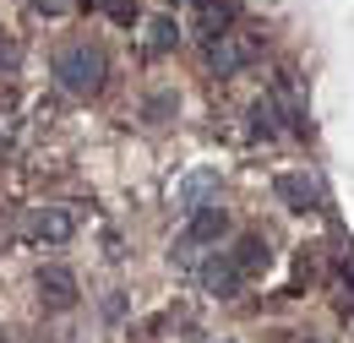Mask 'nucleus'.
<instances>
[{
  "label": "nucleus",
  "instance_id": "obj_1",
  "mask_svg": "<svg viewBox=\"0 0 354 343\" xmlns=\"http://www.w3.org/2000/svg\"><path fill=\"white\" fill-rule=\"evenodd\" d=\"M104 77H109V60H104V49L88 39H71L55 49V82H60V93H71V98H93L98 87H104Z\"/></svg>",
  "mask_w": 354,
  "mask_h": 343
},
{
  "label": "nucleus",
  "instance_id": "obj_9",
  "mask_svg": "<svg viewBox=\"0 0 354 343\" xmlns=\"http://www.w3.org/2000/svg\"><path fill=\"white\" fill-rule=\"evenodd\" d=\"M213 191H218V174H213V169H196V174H185V180H180L175 202L185 207V213H196V207H207V202H213Z\"/></svg>",
  "mask_w": 354,
  "mask_h": 343
},
{
  "label": "nucleus",
  "instance_id": "obj_8",
  "mask_svg": "<svg viewBox=\"0 0 354 343\" xmlns=\"http://www.w3.org/2000/svg\"><path fill=\"white\" fill-rule=\"evenodd\" d=\"M229 261H234V272H240V278L251 284V278H262L267 267H272V251H267V240H262V234H245V240H240V245L229 251Z\"/></svg>",
  "mask_w": 354,
  "mask_h": 343
},
{
  "label": "nucleus",
  "instance_id": "obj_11",
  "mask_svg": "<svg viewBox=\"0 0 354 343\" xmlns=\"http://www.w3.org/2000/svg\"><path fill=\"white\" fill-rule=\"evenodd\" d=\"M175 44H180V22L175 17H153V22H147V49H153V55H169Z\"/></svg>",
  "mask_w": 354,
  "mask_h": 343
},
{
  "label": "nucleus",
  "instance_id": "obj_15",
  "mask_svg": "<svg viewBox=\"0 0 354 343\" xmlns=\"http://www.w3.org/2000/svg\"><path fill=\"white\" fill-rule=\"evenodd\" d=\"M11 71H17V44L0 39V77H11Z\"/></svg>",
  "mask_w": 354,
  "mask_h": 343
},
{
  "label": "nucleus",
  "instance_id": "obj_12",
  "mask_svg": "<svg viewBox=\"0 0 354 343\" xmlns=\"http://www.w3.org/2000/svg\"><path fill=\"white\" fill-rule=\"evenodd\" d=\"M175 109H180V98L169 93V87H158V93H153V98L142 104V120H153V126H164V120H169Z\"/></svg>",
  "mask_w": 354,
  "mask_h": 343
},
{
  "label": "nucleus",
  "instance_id": "obj_13",
  "mask_svg": "<svg viewBox=\"0 0 354 343\" xmlns=\"http://www.w3.org/2000/svg\"><path fill=\"white\" fill-rule=\"evenodd\" d=\"M251 136H278V109H272V98H257L251 104Z\"/></svg>",
  "mask_w": 354,
  "mask_h": 343
},
{
  "label": "nucleus",
  "instance_id": "obj_7",
  "mask_svg": "<svg viewBox=\"0 0 354 343\" xmlns=\"http://www.w3.org/2000/svg\"><path fill=\"white\" fill-rule=\"evenodd\" d=\"M196 278H202V289H207V295H218V300L240 295V284H245V278L234 272L229 251H223V257H213V261H202V267H196Z\"/></svg>",
  "mask_w": 354,
  "mask_h": 343
},
{
  "label": "nucleus",
  "instance_id": "obj_3",
  "mask_svg": "<svg viewBox=\"0 0 354 343\" xmlns=\"http://www.w3.org/2000/svg\"><path fill=\"white\" fill-rule=\"evenodd\" d=\"M272 196L289 207V213H316V207H327V196H322V185L310 180V174H278L272 180Z\"/></svg>",
  "mask_w": 354,
  "mask_h": 343
},
{
  "label": "nucleus",
  "instance_id": "obj_17",
  "mask_svg": "<svg viewBox=\"0 0 354 343\" xmlns=\"http://www.w3.org/2000/svg\"><path fill=\"white\" fill-rule=\"evenodd\" d=\"M344 278H354V251H349V257H344Z\"/></svg>",
  "mask_w": 354,
  "mask_h": 343
},
{
  "label": "nucleus",
  "instance_id": "obj_4",
  "mask_svg": "<svg viewBox=\"0 0 354 343\" xmlns=\"http://www.w3.org/2000/svg\"><path fill=\"white\" fill-rule=\"evenodd\" d=\"M257 60V44L240 39V33H223V39L207 44V66H213V77H234V71H245Z\"/></svg>",
  "mask_w": 354,
  "mask_h": 343
},
{
  "label": "nucleus",
  "instance_id": "obj_10",
  "mask_svg": "<svg viewBox=\"0 0 354 343\" xmlns=\"http://www.w3.org/2000/svg\"><path fill=\"white\" fill-rule=\"evenodd\" d=\"M234 22V0H196V33H207V44L223 39Z\"/></svg>",
  "mask_w": 354,
  "mask_h": 343
},
{
  "label": "nucleus",
  "instance_id": "obj_5",
  "mask_svg": "<svg viewBox=\"0 0 354 343\" xmlns=\"http://www.w3.org/2000/svg\"><path fill=\"white\" fill-rule=\"evenodd\" d=\"M22 229H28V240L60 245V240H71V234H77V213H71V207H33Z\"/></svg>",
  "mask_w": 354,
  "mask_h": 343
},
{
  "label": "nucleus",
  "instance_id": "obj_2",
  "mask_svg": "<svg viewBox=\"0 0 354 343\" xmlns=\"http://www.w3.org/2000/svg\"><path fill=\"white\" fill-rule=\"evenodd\" d=\"M223 229H229V213H223L218 202H207V207H196V213L185 218V229H180L175 240V261H191L202 245H218Z\"/></svg>",
  "mask_w": 354,
  "mask_h": 343
},
{
  "label": "nucleus",
  "instance_id": "obj_6",
  "mask_svg": "<svg viewBox=\"0 0 354 343\" xmlns=\"http://www.w3.org/2000/svg\"><path fill=\"white\" fill-rule=\"evenodd\" d=\"M39 300L49 310H71L77 305V272L71 267H39Z\"/></svg>",
  "mask_w": 354,
  "mask_h": 343
},
{
  "label": "nucleus",
  "instance_id": "obj_16",
  "mask_svg": "<svg viewBox=\"0 0 354 343\" xmlns=\"http://www.w3.org/2000/svg\"><path fill=\"white\" fill-rule=\"evenodd\" d=\"M77 0H33V11H44V17H66Z\"/></svg>",
  "mask_w": 354,
  "mask_h": 343
},
{
  "label": "nucleus",
  "instance_id": "obj_14",
  "mask_svg": "<svg viewBox=\"0 0 354 343\" xmlns=\"http://www.w3.org/2000/svg\"><path fill=\"white\" fill-rule=\"evenodd\" d=\"M98 11H104L109 22H120V28H131L136 17H142V6H136V0H98Z\"/></svg>",
  "mask_w": 354,
  "mask_h": 343
}]
</instances>
